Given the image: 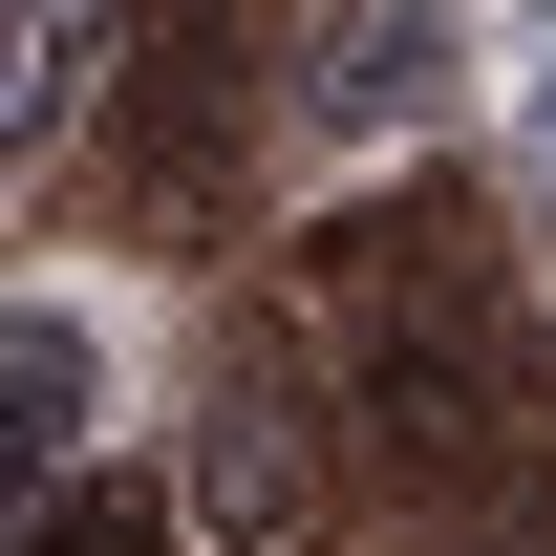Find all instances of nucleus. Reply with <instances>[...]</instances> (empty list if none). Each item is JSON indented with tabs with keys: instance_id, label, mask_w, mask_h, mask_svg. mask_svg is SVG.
<instances>
[{
	"instance_id": "obj_2",
	"label": "nucleus",
	"mask_w": 556,
	"mask_h": 556,
	"mask_svg": "<svg viewBox=\"0 0 556 556\" xmlns=\"http://www.w3.org/2000/svg\"><path fill=\"white\" fill-rule=\"evenodd\" d=\"M86 22H108V0H0V150H65V108H86Z\"/></svg>"
},
{
	"instance_id": "obj_1",
	"label": "nucleus",
	"mask_w": 556,
	"mask_h": 556,
	"mask_svg": "<svg viewBox=\"0 0 556 556\" xmlns=\"http://www.w3.org/2000/svg\"><path fill=\"white\" fill-rule=\"evenodd\" d=\"M65 450H86V321H65V300H22V321H0V492H22V514L86 492Z\"/></svg>"
},
{
	"instance_id": "obj_3",
	"label": "nucleus",
	"mask_w": 556,
	"mask_h": 556,
	"mask_svg": "<svg viewBox=\"0 0 556 556\" xmlns=\"http://www.w3.org/2000/svg\"><path fill=\"white\" fill-rule=\"evenodd\" d=\"M321 108L407 129V108H428V0H343V22H321Z\"/></svg>"
},
{
	"instance_id": "obj_5",
	"label": "nucleus",
	"mask_w": 556,
	"mask_h": 556,
	"mask_svg": "<svg viewBox=\"0 0 556 556\" xmlns=\"http://www.w3.org/2000/svg\"><path fill=\"white\" fill-rule=\"evenodd\" d=\"M535 129H556V43H535Z\"/></svg>"
},
{
	"instance_id": "obj_4",
	"label": "nucleus",
	"mask_w": 556,
	"mask_h": 556,
	"mask_svg": "<svg viewBox=\"0 0 556 556\" xmlns=\"http://www.w3.org/2000/svg\"><path fill=\"white\" fill-rule=\"evenodd\" d=\"M22 556H172V492H108V471H86V492H43Z\"/></svg>"
}]
</instances>
